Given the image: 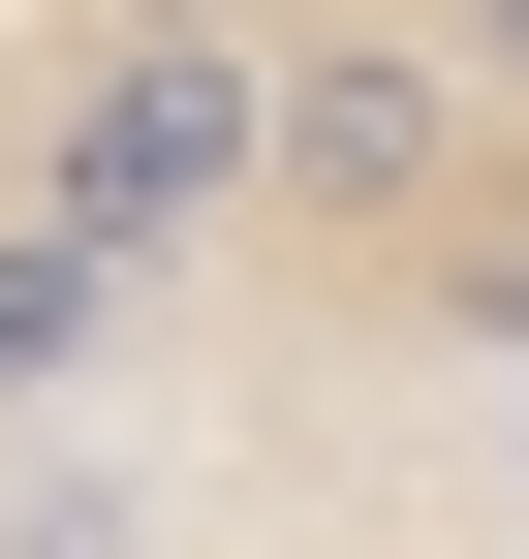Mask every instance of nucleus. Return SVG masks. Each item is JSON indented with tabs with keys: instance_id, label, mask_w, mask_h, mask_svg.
Returning a JSON list of instances; mask_svg holds the SVG:
<instances>
[{
	"instance_id": "obj_1",
	"label": "nucleus",
	"mask_w": 529,
	"mask_h": 559,
	"mask_svg": "<svg viewBox=\"0 0 529 559\" xmlns=\"http://www.w3.org/2000/svg\"><path fill=\"white\" fill-rule=\"evenodd\" d=\"M0 559H529V0H0Z\"/></svg>"
}]
</instances>
